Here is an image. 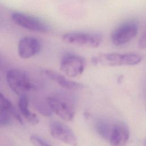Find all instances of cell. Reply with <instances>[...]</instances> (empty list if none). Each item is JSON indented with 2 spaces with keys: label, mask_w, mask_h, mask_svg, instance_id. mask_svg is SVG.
I'll return each mask as SVG.
<instances>
[{
  "label": "cell",
  "mask_w": 146,
  "mask_h": 146,
  "mask_svg": "<svg viewBox=\"0 0 146 146\" xmlns=\"http://www.w3.org/2000/svg\"><path fill=\"white\" fill-rule=\"evenodd\" d=\"M142 60V56L137 53H100L92 58V63L95 66L114 67L134 66Z\"/></svg>",
  "instance_id": "1"
},
{
  "label": "cell",
  "mask_w": 146,
  "mask_h": 146,
  "mask_svg": "<svg viewBox=\"0 0 146 146\" xmlns=\"http://www.w3.org/2000/svg\"><path fill=\"white\" fill-rule=\"evenodd\" d=\"M139 23L134 19L120 23L111 33L110 39L115 46H122L134 39L138 34Z\"/></svg>",
  "instance_id": "2"
},
{
  "label": "cell",
  "mask_w": 146,
  "mask_h": 146,
  "mask_svg": "<svg viewBox=\"0 0 146 146\" xmlns=\"http://www.w3.org/2000/svg\"><path fill=\"white\" fill-rule=\"evenodd\" d=\"M6 79L11 90L19 96L35 90L36 86L26 72L18 69H11L7 72Z\"/></svg>",
  "instance_id": "3"
},
{
  "label": "cell",
  "mask_w": 146,
  "mask_h": 146,
  "mask_svg": "<svg viewBox=\"0 0 146 146\" xmlns=\"http://www.w3.org/2000/svg\"><path fill=\"white\" fill-rule=\"evenodd\" d=\"M62 40L67 43L79 46L98 47L102 42L101 34L86 31H71L62 35Z\"/></svg>",
  "instance_id": "4"
},
{
  "label": "cell",
  "mask_w": 146,
  "mask_h": 146,
  "mask_svg": "<svg viewBox=\"0 0 146 146\" xmlns=\"http://www.w3.org/2000/svg\"><path fill=\"white\" fill-rule=\"evenodd\" d=\"M85 66L84 58L72 53L64 54L61 59L60 64V70L70 78H76L82 75Z\"/></svg>",
  "instance_id": "5"
},
{
  "label": "cell",
  "mask_w": 146,
  "mask_h": 146,
  "mask_svg": "<svg viewBox=\"0 0 146 146\" xmlns=\"http://www.w3.org/2000/svg\"><path fill=\"white\" fill-rule=\"evenodd\" d=\"M13 21L17 25L34 31L46 33L49 31V26L43 20L33 15L21 12L11 14Z\"/></svg>",
  "instance_id": "6"
},
{
  "label": "cell",
  "mask_w": 146,
  "mask_h": 146,
  "mask_svg": "<svg viewBox=\"0 0 146 146\" xmlns=\"http://www.w3.org/2000/svg\"><path fill=\"white\" fill-rule=\"evenodd\" d=\"M46 102L51 112L62 119L71 121L74 119V109L72 105L65 100L56 96H49L47 98Z\"/></svg>",
  "instance_id": "7"
},
{
  "label": "cell",
  "mask_w": 146,
  "mask_h": 146,
  "mask_svg": "<svg viewBox=\"0 0 146 146\" xmlns=\"http://www.w3.org/2000/svg\"><path fill=\"white\" fill-rule=\"evenodd\" d=\"M50 133L56 140L71 146H76L77 138L70 128L63 123L54 121L50 124Z\"/></svg>",
  "instance_id": "8"
},
{
  "label": "cell",
  "mask_w": 146,
  "mask_h": 146,
  "mask_svg": "<svg viewBox=\"0 0 146 146\" xmlns=\"http://www.w3.org/2000/svg\"><path fill=\"white\" fill-rule=\"evenodd\" d=\"M40 42L36 38L25 36L21 39L18 44V52L22 59H29L37 54L40 50Z\"/></svg>",
  "instance_id": "9"
},
{
  "label": "cell",
  "mask_w": 146,
  "mask_h": 146,
  "mask_svg": "<svg viewBox=\"0 0 146 146\" xmlns=\"http://www.w3.org/2000/svg\"><path fill=\"white\" fill-rule=\"evenodd\" d=\"M129 137L128 127L123 123L119 122L113 125L108 141L111 146H125Z\"/></svg>",
  "instance_id": "10"
},
{
  "label": "cell",
  "mask_w": 146,
  "mask_h": 146,
  "mask_svg": "<svg viewBox=\"0 0 146 146\" xmlns=\"http://www.w3.org/2000/svg\"><path fill=\"white\" fill-rule=\"evenodd\" d=\"M42 72L44 75L63 88L70 90H79L83 88L84 87L82 84L68 79L63 75L53 70L44 69L42 71Z\"/></svg>",
  "instance_id": "11"
},
{
  "label": "cell",
  "mask_w": 146,
  "mask_h": 146,
  "mask_svg": "<svg viewBox=\"0 0 146 146\" xmlns=\"http://www.w3.org/2000/svg\"><path fill=\"white\" fill-rule=\"evenodd\" d=\"M18 105L20 113L28 122L33 125L39 123V120L36 115L31 112L29 110V100L26 94L20 95Z\"/></svg>",
  "instance_id": "12"
},
{
  "label": "cell",
  "mask_w": 146,
  "mask_h": 146,
  "mask_svg": "<svg viewBox=\"0 0 146 146\" xmlns=\"http://www.w3.org/2000/svg\"><path fill=\"white\" fill-rule=\"evenodd\" d=\"M113 125L105 119H99L95 122V129L97 133L104 139L108 140Z\"/></svg>",
  "instance_id": "13"
},
{
  "label": "cell",
  "mask_w": 146,
  "mask_h": 146,
  "mask_svg": "<svg viewBox=\"0 0 146 146\" xmlns=\"http://www.w3.org/2000/svg\"><path fill=\"white\" fill-rule=\"evenodd\" d=\"M0 109L8 111L20 123L23 124V120L20 114L15 110L11 102L1 92H0Z\"/></svg>",
  "instance_id": "14"
},
{
  "label": "cell",
  "mask_w": 146,
  "mask_h": 146,
  "mask_svg": "<svg viewBox=\"0 0 146 146\" xmlns=\"http://www.w3.org/2000/svg\"><path fill=\"white\" fill-rule=\"evenodd\" d=\"M30 140L34 146H52L44 139L36 135L31 136Z\"/></svg>",
  "instance_id": "15"
},
{
  "label": "cell",
  "mask_w": 146,
  "mask_h": 146,
  "mask_svg": "<svg viewBox=\"0 0 146 146\" xmlns=\"http://www.w3.org/2000/svg\"><path fill=\"white\" fill-rule=\"evenodd\" d=\"M10 113L5 110L0 109V127L8 125L10 122Z\"/></svg>",
  "instance_id": "16"
},
{
  "label": "cell",
  "mask_w": 146,
  "mask_h": 146,
  "mask_svg": "<svg viewBox=\"0 0 146 146\" xmlns=\"http://www.w3.org/2000/svg\"><path fill=\"white\" fill-rule=\"evenodd\" d=\"M138 47L140 49H146V29L139 39Z\"/></svg>",
  "instance_id": "17"
},
{
  "label": "cell",
  "mask_w": 146,
  "mask_h": 146,
  "mask_svg": "<svg viewBox=\"0 0 146 146\" xmlns=\"http://www.w3.org/2000/svg\"><path fill=\"white\" fill-rule=\"evenodd\" d=\"M5 65V62L3 56L0 54V69H2Z\"/></svg>",
  "instance_id": "18"
},
{
  "label": "cell",
  "mask_w": 146,
  "mask_h": 146,
  "mask_svg": "<svg viewBox=\"0 0 146 146\" xmlns=\"http://www.w3.org/2000/svg\"><path fill=\"white\" fill-rule=\"evenodd\" d=\"M145 145H146V140H145Z\"/></svg>",
  "instance_id": "19"
}]
</instances>
